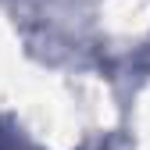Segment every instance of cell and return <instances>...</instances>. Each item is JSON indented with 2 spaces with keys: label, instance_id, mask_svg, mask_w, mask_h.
Masks as SVG:
<instances>
[{
  "label": "cell",
  "instance_id": "cell-1",
  "mask_svg": "<svg viewBox=\"0 0 150 150\" xmlns=\"http://www.w3.org/2000/svg\"><path fill=\"white\" fill-rule=\"evenodd\" d=\"M0 150H14V139H11V136H4V132H0Z\"/></svg>",
  "mask_w": 150,
  "mask_h": 150
}]
</instances>
